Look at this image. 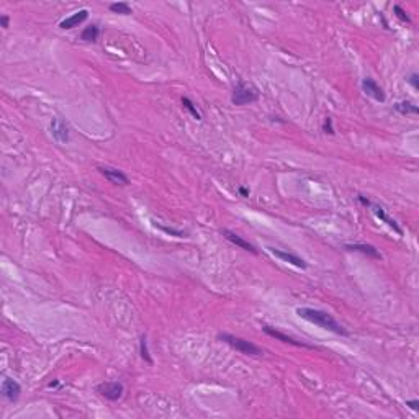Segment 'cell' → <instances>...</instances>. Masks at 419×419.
Listing matches in <instances>:
<instances>
[{
    "label": "cell",
    "instance_id": "obj_1",
    "mask_svg": "<svg viewBox=\"0 0 419 419\" xmlns=\"http://www.w3.org/2000/svg\"><path fill=\"white\" fill-rule=\"evenodd\" d=\"M297 315L300 318H303V320L313 323V325L320 326L323 329H326V331H331L334 334H339V336H349V333L345 331L342 325H339V323L334 320V318L329 315L326 311H321V310H315V308H298L297 310Z\"/></svg>",
    "mask_w": 419,
    "mask_h": 419
},
{
    "label": "cell",
    "instance_id": "obj_2",
    "mask_svg": "<svg viewBox=\"0 0 419 419\" xmlns=\"http://www.w3.org/2000/svg\"><path fill=\"white\" fill-rule=\"evenodd\" d=\"M257 98H259V90L246 82H239L238 85L234 87L233 95H231V102L234 105H238V107L252 103Z\"/></svg>",
    "mask_w": 419,
    "mask_h": 419
},
{
    "label": "cell",
    "instance_id": "obj_3",
    "mask_svg": "<svg viewBox=\"0 0 419 419\" xmlns=\"http://www.w3.org/2000/svg\"><path fill=\"white\" fill-rule=\"evenodd\" d=\"M218 337H220L221 340H225L226 344H230L233 349H236L238 352H241V354H244V355L264 354L259 345H255V344L251 342V340H246L243 337H236V336H233V334H220Z\"/></svg>",
    "mask_w": 419,
    "mask_h": 419
},
{
    "label": "cell",
    "instance_id": "obj_4",
    "mask_svg": "<svg viewBox=\"0 0 419 419\" xmlns=\"http://www.w3.org/2000/svg\"><path fill=\"white\" fill-rule=\"evenodd\" d=\"M97 393H100L108 401H116L125 393V387L120 382H103L97 385Z\"/></svg>",
    "mask_w": 419,
    "mask_h": 419
},
{
    "label": "cell",
    "instance_id": "obj_5",
    "mask_svg": "<svg viewBox=\"0 0 419 419\" xmlns=\"http://www.w3.org/2000/svg\"><path fill=\"white\" fill-rule=\"evenodd\" d=\"M51 135L59 144H66L69 141V128L61 118H54L51 121Z\"/></svg>",
    "mask_w": 419,
    "mask_h": 419
},
{
    "label": "cell",
    "instance_id": "obj_6",
    "mask_svg": "<svg viewBox=\"0 0 419 419\" xmlns=\"http://www.w3.org/2000/svg\"><path fill=\"white\" fill-rule=\"evenodd\" d=\"M21 387L18 382H15L13 378H5L2 382V395L7 398L10 403H15L20 398Z\"/></svg>",
    "mask_w": 419,
    "mask_h": 419
},
{
    "label": "cell",
    "instance_id": "obj_7",
    "mask_svg": "<svg viewBox=\"0 0 419 419\" xmlns=\"http://www.w3.org/2000/svg\"><path fill=\"white\" fill-rule=\"evenodd\" d=\"M267 249H269V252H270V254H273L275 257H278V259H280V260L288 262V264H292V265H295V267H298V269H306V267H308V264H306V262H305L303 259H301V257L295 255V254H292V252H285V251L275 249V248H267Z\"/></svg>",
    "mask_w": 419,
    "mask_h": 419
},
{
    "label": "cell",
    "instance_id": "obj_8",
    "mask_svg": "<svg viewBox=\"0 0 419 419\" xmlns=\"http://www.w3.org/2000/svg\"><path fill=\"white\" fill-rule=\"evenodd\" d=\"M98 170L105 175V178H108L111 183H116V185H128L130 183V178H128L121 170L115 169V167H98Z\"/></svg>",
    "mask_w": 419,
    "mask_h": 419
},
{
    "label": "cell",
    "instance_id": "obj_9",
    "mask_svg": "<svg viewBox=\"0 0 419 419\" xmlns=\"http://www.w3.org/2000/svg\"><path fill=\"white\" fill-rule=\"evenodd\" d=\"M362 88H364V92L368 95V97L375 98L377 102H385V92L383 88L378 85V84L370 79V77H367V79L362 81Z\"/></svg>",
    "mask_w": 419,
    "mask_h": 419
},
{
    "label": "cell",
    "instance_id": "obj_10",
    "mask_svg": "<svg viewBox=\"0 0 419 419\" xmlns=\"http://www.w3.org/2000/svg\"><path fill=\"white\" fill-rule=\"evenodd\" d=\"M262 331H264L267 336L275 337V339L282 340V342H285V344H292V345H297V347H311V345L301 342V340L293 339V337H290V336H287V334L277 331V329H273V328H270V326H264V328H262Z\"/></svg>",
    "mask_w": 419,
    "mask_h": 419
},
{
    "label": "cell",
    "instance_id": "obj_11",
    "mask_svg": "<svg viewBox=\"0 0 419 419\" xmlns=\"http://www.w3.org/2000/svg\"><path fill=\"white\" fill-rule=\"evenodd\" d=\"M87 18H88V10H85V8L79 10V12H76L72 16H69V18L61 21L59 28H63V30H71V28H76V26L82 25Z\"/></svg>",
    "mask_w": 419,
    "mask_h": 419
},
{
    "label": "cell",
    "instance_id": "obj_12",
    "mask_svg": "<svg viewBox=\"0 0 419 419\" xmlns=\"http://www.w3.org/2000/svg\"><path fill=\"white\" fill-rule=\"evenodd\" d=\"M221 234L228 239V241H231L233 244H236L238 248H241L244 251H249V252H252V254H257V249L254 248V246L251 244L249 241H246V239H243L241 236H238L236 233H233L230 230H223Z\"/></svg>",
    "mask_w": 419,
    "mask_h": 419
},
{
    "label": "cell",
    "instance_id": "obj_13",
    "mask_svg": "<svg viewBox=\"0 0 419 419\" xmlns=\"http://www.w3.org/2000/svg\"><path fill=\"white\" fill-rule=\"evenodd\" d=\"M347 251H355V252H362L368 257H373V259H382V254L373 248L370 244H345L344 246Z\"/></svg>",
    "mask_w": 419,
    "mask_h": 419
},
{
    "label": "cell",
    "instance_id": "obj_14",
    "mask_svg": "<svg viewBox=\"0 0 419 419\" xmlns=\"http://www.w3.org/2000/svg\"><path fill=\"white\" fill-rule=\"evenodd\" d=\"M368 206H370V208H372V211H373V213H375V215H377L378 218H380V220H382L383 223H387V225H388L390 228H393V230H395L396 233H398V234H401V233H403V231H401V228L398 226V223H396L395 220H392V218H390V216H388L387 213H385V210L382 208V206H378V205H373V203H370V205H368Z\"/></svg>",
    "mask_w": 419,
    "mask_h": 419
},
{
    "label": "cell",
    "instance_id": "obj_15",
    "mask_svg": "<svg viewBox=\"0 0 419 419\" xmlns=\"http://www.w3.org/2000/svg\"><path fill=\"white\" fill-rule=\"evenodd\" d=\"M98 26L97 25H92V26H87L85 30L82 31V35H81V40L84 41H87V43H95L98 40Z\"/></svg>",
    "mask_w": 419,
    "mask_h": 419
},
{
    "label": "cell",
    "instance_id": "obj_16",
    "mask_svg": "<svg viewBox=\"0 0 419 419\" xmlns=\"http://www.w3.org/2000/svg\"><path fill=\"white\" fill-rule=\"evenodd\" d=\"M395 110L398 111L401 115H418L419 113V108L416 105H413L411 102H400L395 105Z\"/></svg>",
    "mask_w": 419,
    "mask_h": 419
},
{
    "label": "cell",
    "instance_id": "obj_17",
    "mask_svg": "<svg viewBox=\"0 0 419 419\" xmlns=\"http://www.w3.org/2000/svg\"><path fill=\"white\" fill-rule=\"evenodd\" d=\"M110 10H111L113 13H120V15H130V13H131L130 3H126V2L110 3Z\"/></svg>",
    "mask_w": 419,
    "mask_h": 419
},
{
    "label": "cell",
    "instance_id": "obj_18",
    "mask_svg": "<svg viewBox=\"0 0 419 419\" xmlns=\"http://www.w3.org/2000/svg\"><path fill=\"white\" fill-rule=\"evenodd\" d=\"M139 354H141V359H143V360H146L148 364H153V359H151V355H149L146 336H141V339H139Z\"/></svg>",
    "mask_w": 419,
    "mask_h": 419
},
{
    "label": "cell",
    "instance_id": "obj_19",
    "mask_svg": "<svg viewBox=\"0 0 419 419\" xmlns=\"http://www.w3.org/2000/svg\"><path fill=\"white\" fill-rule=\"evenodd\" d=\"M182 105H183V107H185V108L190 111V113L193 115V118H195V120H202V115H200V111H198V110H197V107H195V105H193L192 100L187 98V97H183V98H182Z\"/></svg>",
    "mask_w": 419,
    "mask_h": 419
},
{
    "label": "cell",
    "instance_id": "obj_20",
    "mask_svg": "<svg viewBox=\"0 0 419 419\" xmlns=\"http://www.w3.org/2000/svg\"><path fill=\"white\" fill-rule=\"evenodd\" d=\"M393 12H395V15L398 16V18H400L401 21H403V23H411L410 16L406 15V12H405L403 8L400 7V5H395V7H393Z\"/></svg>",
    "mask_w": 419,
    "mask_h": 419
},
{
    "label": "cell",
    "instance_id": "obj_21",
    "mask_svg": "<svg viewBox=\"0 0 419 419\" xmlns=\"http://www.w3.org/2000/svg\"><path fill=\"white\" fill-rule=\"evenodd\" d=\"M408 82H410L411 85L416 88V90L419 88V76L416 74V72H415V74H411V76H410V79H408Z\"/></svg>",
    "mask_w": 419,
    "mask_h": 419
},
{
    "label": "cell",
    "instance_id": "obj_22",
    "mask_svg": "<svg viewBox=\"0 0 419 419\" xmlns=\"http://www.w3.org/2000/svg\"><path fill=\"white\" fill-rule=\"evenodd\" d=\"M323 130H325L326 133H329V135H334V130H333V120H331V118H326L325 126H323Z\"/></svg>",
    "mask_w": 419,
    "mask_h": 419
},
{
    "label": "cell",
    "instance_id": "obj_23",
    "mask_svg": "<svg viewBox=\"0 0 419 419\" xmlns=\"http://www.w3.org/2000/svg\"><path fill=\"white\" fill-rule=\"evenodd\" d=\"M406 406H410L413 411H418L419 410V401L418 400H410V401H406Z\"/></svg>",
    "mask_w": 419,
    "mask_h": 419
},
{
    "label": "cell",
    "instance_id": "obj_24",
    "mask_svg": "<svg viewBox=\"0 0 419 419\" xmlns=\"http://www.w3.org/2000/svg\"><path fill=\"white\" fill-rule=\"evenodd\" d=\"M8 21H10V18H8L7 15H2V16H0V23H2L3 28H8Z\"/></svg>",
    "mask_w": 419,
    "mask_h": 419
},
{
    "label": "cell",
    "instance_id": "obj_25",
    "mask_svg": "<svg viewBox=\"0 0 419 419\" xmlns=\"http://www.w3.org/2000/svg\"><path fill=\"white\" fill-rule=\"evenodd\" d=\"M359 202H360L362 205H365V206H368V205L372 203V202H368V200H367L365 197H362V195H359Z\"/></svg>",
    "mask_w": 419,
    "mask_h": 419
},
{
    "label": "cell",
    "instance_id": "obj_26",
    "mask_svg": "<svg viewBox=\"0 0 419 419\" xmlns=\"http://www.w3.org/2000/svg\"><path fill=\"white\" fill-rule=\"evenodd\" d=\"M239 193H241L243 197H249V190L244 187H239Z\"/></svg>",
    "mask_w": 419,
    "mask_h": 419
}]
</instances>
